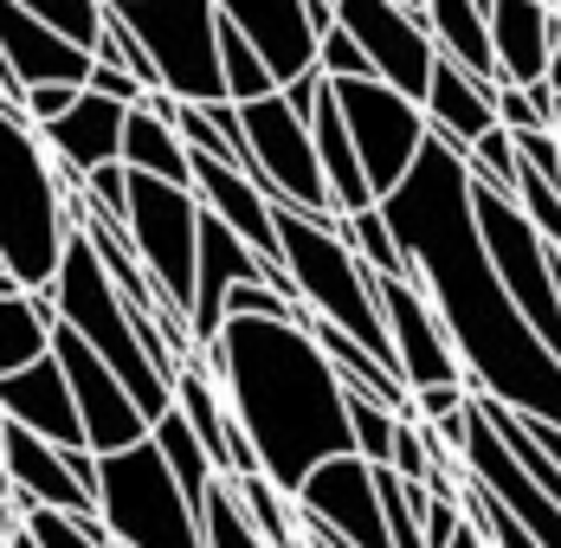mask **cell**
<instances>
[{
  "label": "cell",
  "instance_id": "cell-15",
  "mask_svg": "<svg viewBox=\"0 0 561 548\" xmlns=\"http://www.w3.org/2000/svg\"><path fill=\"white\" fill-rule=\"evenodd\" d=\"M290 503L304 516H317L323 529H336L348 548H393L388 523H381V496H375V465L355 458V452L310 465V478L290 491Z\"/></svg>",
  "mask_w": 561,
  "mask_h": 548
},
{
  "label": "cell",
  "instance_id": "cell-50",
  "mask_svg": "<svg viewBox=\"0 0 561 548\" xmlns=\"http://www.w3.org/2000/svg\"><path fill=\"white\" fill-rule=\"evenodd\" d=\"M0 548H39V543H33V536H26V523H20V529H13V536H7Z\"/></svg>",
  "mask_w": 561,
  "mask_h": 548
},
{
  "label": "cell",
  "instance_id": "cell-31",
  "mask_svg": "<svg viewBox=\"0 0 561 548\" xmlns=\"http://www.w3.org/2000/svg\"><path fill=\"white\" fill-rule=\"evenodd\" d=\"M336 226H342V239H348V252H355L375 277H413L407 259H400V246H393L388 219H381V207H355V214H342Z\"/></svg>",
  "mask_w": 561,
  "mask_h": 548
},
{
  "label": "cell",
  "instance_id": "cell-45",
  "mask_svg": "<svg viewBox=\"0 0 561 548\" xmlns=\"http://www.w3.org/2000/svg\"><path fill=\"white\" fill-rule=\"evenodd\" d=\"M84 91H98V98H111V104H142V84L123 71V65H111V58H91V71H84Z\"/></svg>",
  "mask_w": 561,
  "mask_h": 548
},
{
  "label": "cell",
  "instance_id": "cell-12",
  "mask_svg": "<svg viewBox=\"0 0 561 548\" xmlns=\"http://www.w3.org/2000/svg\"><path fill=\"white\" fill-rule=\"evenodd\" d=\"M53 355H58V368H65V381H71L84 445H91L98 458H104V452H129L136 438H149V413L136 407V393L116 381L111 362H104L91 342H78L71 329L58 323L53 329Z\"/></svg>",
  "mask_w": 561,
  "mask_h": 548
},
{
  "label": "cell",
  "instance_id": "cell-13",
  "mask_svg": "<svg viewBox=\"0 0 561 548\" xmlns=\"http://www.w3.org/2000/svg\"><path fill=\"white\" fill-rule=\"evenodd\" d=\"M375 304H381V323H388V349H393V368L407 393L413 387H446L465 381V362L451 349L439 310L426 304V290L413 277H375Z\"/></svg>",
  "mask_w": 561,
  "mask_h": 548
},
{
  "label": "cell",
  "instance_id": "cell-25",
  "mask_svg": "<svg viewBox=\"0 0 561 548\" xmlns=\"http://www.w3.org/2000/svg\"><path fill=\"white\" fill-rule=\"evenodd\" d=\"M310 142H317V168H323V181H330V207H336V214L375 207V187H368V174L355 162V142H348V129H342V110H336V98H330V84H323V98L310 110Z\"/></svg>",
  "mask_w": 561,
  "mask_h": 548
},
{
  "label": "cell",
  "instance_id": "cell-54",
  "mask_svg": "<svg viewBox=\"0 0 561 548\" xmlns=\"http://www.w3.org/2000/svg\"><path fill=\"white\" fill-rule=\"evenodd\" d=\"M471 7H478V13H484V0H471Z\"/></svg>",
  "mask_w": 561,
  "mask_h": 548
},
{
  "label": "cell",
  "instance_id": "cell-46",
  "mask_svg": "<svg viewBox=\"0 0 561 548\" xmlns=\"http://www.w3.org/2000/svg\"><path fill=\"white\" fill-rule=\"evenodd\" d=\"M78 91H84V84H26V123H33V129H39V123H53V116H65V110L78 104Z\"/></svg>",
  "mask_w": 561,
  "mask_h": 548
},
{
  "label": "cell",
  "instance_id": "cell-35",
  "mask_svg": "<svg viewBox=\"0 0 561 548\" xmlns=\"http://www.w3.org/2000/svg\"><path fill=\"white\" fill-rule=\"evenodd\" d=\"M458 510L484 529V543H491V548H536V536H529V529H523V523H516L504 503L484 491V484H471V478L458 484Z\"/></svg>",
  "mask_w": 561,
  "mask_h": 548
},
{
  "label": "cell",
  "instance_id": "cell-28",
  "mask_svg": "<svg viewBox=\"0 0 561 548\" xmlns=\"http://www.w3.org/2000/svg\"><path fill=\"white\" fill-rule=\"evenodd\" d=\"M149 445L162 452V465H169V478L181 484V496H187V503L201 510V503H207V491H214V478H220V471H214V458H207V445H201V438L187 433V420H181V407H169V413H156V420H149Z\"/></svg>",
  "mask_w": 561,
  "mask_h": 548
},
{
  "label": "cell",
  "instance_id": "cell-19",
  "mask_svg": "<svg viewBox=\"0 0 561 548\" xmlns=\"http://www.w3.org/2000/svg\"><path fill=\"white\" fill-rule=\"evenodd\" d=\"M0 420L53 438V445H84L78 400H71V381H65V368H58L53 349H46L39 362L13 368V375H0ZM84 452H91V445H84Z\"/></svg>",
  "mask_w": 561,
  "mask_h": 548
},
{
  "label": "cell",
  "instance_id": "cell-43",
  "mask_svg": "<svg viewBox=\"0 0 561 548\" xmlns=\"http://www.w3.org/2000/svg\"><path fill=\"white\" fill-rule=\"evenodd\" d=\"M84 201H91L98 214L123 219V201H129V168H123V162L91 168V174H84Z\"/></svg>",
  "mask_w": 561,
  "mask_h": 548
},
{
  "label": "cell",
  "instance_id": "cell-44",
  "mask_svg": "<svg viewBox=\"0 0 561 548\" xmlns=\"http://www.w3.org/2000/svg\"><path fill=\"white\" fill-rule=\"evenodd\" d=\"M510 142H516V156L536 168L542 181H556V187H561V142H556V129H516Z\"/></svg>",
  "mask_w": 561,
  "mask_h": 548
},
{
  "label": "cell",
  "instance_id": "cell-4",
  "mask_svg": "<svg viewBox=\"0 0 561 548\" xmlns=\"http://www.w3.org/2000/svg\"><path fill=\"white\" fill-rule=\"evenodd\" d=\"M272 219H278V265H284V277H290V297H297L310 317H323V323H336L342 335H355L375 362L393 368L388 323H381V304H375V272L348 252L342 226L336 219L297 214L290 201L272 207ZM393 375H400V368H393Z\"/></svg>",
  "mask_w": 561,
  "mask_h": 548
},
{
  "label": "cell",
  "instance_id": "cell-55",
  "mask_svg": "<svg viewBox=\"0 0 561 548\" xmlns=\"http://www.w3.org/2000/svg\"><path fill=\"white\" fill-rule=\"evenodd\" d=\"M400 7H420V0H400Z\"/></svg>",
  "mask_w": 561,
  "mask_h": 548
},
{
  "label": "cell",
  "instance_id": "cell-27",
  "mask_svg": "<svg viewBox=\"0 0 561 548\" xmlns=\"http://www.w3.org/2000/svg\"><path fill=\"white\" fill-rule=\"evenodd\" d=\"M116 162L129 168V174H156V181L187 187V142L174 136L162 116H149L142 104L123 116V149H116Z\"/></svg>",
  "mask_w": 561,
  "mask_h": 548
},
{
  "label": "cell",
  "instance_id": "cell-34",
  "mask_svg": "<svg viewBox=\"0 0 561 548\" xmlns=\"http://www.w3.org/2000/svg\"><path fill=\"white\" fill-rule=\"evenodd\" d=\"M201 529H207V548H265L259 536H252L239 496H232V478H214V491H207V503H201Z\"/></svg>",
  "mask_w": 561,
  "mask_h": 548
},
{
  "label": "cell",
  "instance_id": "cell-39",
  "mask_svg": "<svg viewBox=\"0 0 561 548\" xmlns=\"http://www.w3.org/2000/svg\"><path fill=\"white\" fill-rule=\"evenodd\" d=\"M465 168H471L478 181H491V187H504L510 194V187H516V142H510V129L491 123V129L465 149Z\"/></svg>",
  "mask_w": 561,
  "mask_h": 548
},
{
  "label": "cell",
  "instance_id": "cell-9",
  "mask_svg": "<svg viewBox=\"0 0 561 548\" xmlns=\"http://www.w3.org/2000/svg\"><path fill=\"white\" fill-rule=\"evenodd\" d=\"M239 110V129H245V149H252V187L272 201V207H297V214L310 219H342L330 207V181H323V168H317V142H310V123L297 116V110L284 104L278 91L272 98H259V104H232Z\"/></svg>",
  "mask_w": 561,
  "mask_h": 548
},
{
  "label": "cell",
  "instance_id": "cell-24",
  "mask_svg": "<svg viewBox=\"0 0 561 548\" xmlns=\"http://www.w3.org/2000/svg\"><path fill=\"white\" fill-rule=\"evenodd\" d=\"M123 116L129 104H111V98H98V91H78V104L53 116V123H39V142H46V156L58 168H78V174H91V168L116 162V149H123Z\"/></svg>",
  "mask_w": 561,
  "mask_h": 548
},
{
  "label": "cell",
  "instance_id": "cell-2",
  "mask_svg": "<svg viewBox=\"0 0 561 548\" xmlns=\"http://www.w3.org/2000/svg\"><path fill=\"white\" fill-rule=\"evenodd\" d=\"M214 368L239 433L252 445L259 471L284 496L310 478V465L348 452V413H342V375L310 342L304 323L272 317H226L220 335L201 349Z\"/></svg>",
  "mask_w": 561,
  "mask_h": 548
},
{
  "label": "cell",
  "instance_id": "cell-17",
  "mask_svg": "<svg viewBox=\"0 0 561 548\" xmlns=\"http://www.w3.org/2000/svg\"><path fill=\"white\" fill-rule=\"evenodd\" d=\"M484 33H491L497 84H549V58H556L561 33L549 0H484Z\"/></svg>",
  "mask_w": 561,
  "mask_h": 548
},
{
  "label": "cell",
  "instance_id": "cell-37",
  "mask_svg": "<svg viewBox=\"0 0 561 548\" xmlns=\"http://www.w3.org/2000/svg\"><path fill=\"white\" fill-rule=\"evenodd\" d=\"M497 129H549V110H556V84H497Z\"/></svg>",
  "mask_w": 561,
  "mask_h": 548
},
{
  "label": "cell",
  "instance_id": "cell-7",
  "mask_svg": "<svg viewBox=\"0 0 561 548\" xmlns=\"http://www.w3.org/2000/svg\"><path fill=\"white\" fill-rule=\"evenodd\" d=\"M142 39L156 84L181 104H226L220 78V7L214 0H104Z\"/></svg>",
  "mask_w": 561,
  "mask_h": 548
},
{
  "label": "cell",
  "instance_id": "cell-22",
  "mask_svg": "<svg viewBox=\"0 0 561 548\" xmlns=\"http://www.w3.org/2000/svg\"><path fill=\"white\" fill-rule=\"evenodd\" d=\"M0 58L13 65L20 84H84L91 53L53 33L46 20H33L20 0H0Z\"/></svg>",
  "mask_w": 561,
  "mask_h": 548
},
{
  "label": "cell",
  "instance_id": "cell-49",
  "mask_svg": "<svg viewBox=\"0 0 561 548\" xmlns=\"http://www.w3.org/2000/svg\"><path fill=\"white\" fill-rule=\"evenodd\" d=\"M446 548H491V543H484V529H478V523L465 516V523H458V536H451Z\"/></svg>",
  "mask_w": 561,
  "mask_h": 548
},
{
  "label": "cell",
  "instance_id": "cell-29",
  "mask_svg": "<svg viewBox=\"0 0 561 548\" xmlns=\"http://www.w3.org/2000/svg\"><path fill=\"white\" fill-rule=\"evenodd\" d=\"M220 78H226V104H259V98L278 91L272 65L259 58V46H252L232 20H220Z\"/></svg>",
  "mask_w": 561,
  "mask_h": 548
},
{
  "label": "cell",
  "instance_id": "cell-10",
  "mask_svg": "<svg viewBox=\"0 0 561 548\" xmlns=\"http://www.w3.org/2000/svg\"><path fill=\"white\" fill-rule=\"evenodd\" d=\"M330 98L342 110L348 142H355V162H362L375 201H381L426 142V110L413 98H400L393 84H381V78H330Z\"/></svg>",
  "mask_w": 561,
  "mask_h": 548
},
{
  "label": "cell",
  "instance_id": "cell-1",
  "mask_svg": "<svg viewBox=\"0 0 561 548\" xmlns=\"http://www.w3.org/2000/svg\"><path fill=\"white\" fill-rule=\"evenodd\" d=\"M375 207L388 219L413 284L439 310L451 349L465 362V387L491 393L497 407L561 433V362L549 355V342L523 323V310L510 304V290L497 284L491 259H484V239L471 226L465 149H451L446 136L426 129L413 168Z\"/></svg>",
  "mask_w": 561,
  "mask_h": 548
},
{
  "label": "cell",
  "instance_id": "cell-5",
  "mask_svg": "<svg viewBox=\"0 0 561 548\" xmlns=\"http://www.w3.org/2000/svg\"><path fill=\"white\" fill-rule=\"evenodd\" d=\"M53 310L58 323L71 329L78 342H91L104 362H111V375L129 393H136V407L156 420V413H169L174 407V381L149 362V349H142V335L129 323V304H123V290L111 284V272L98 265V252H91V239L71 226V239H65V259H58L53 272Z\"/></svg>",
  "mask_w": 561,
  "mask_h": 548
},
{
  "label": "cell",
  "instance_id": "cell-16",
  "mask_svg": "<svg viewBox=\"0 0 561 548\" xmlns=\"http://www.w3.org/2000/svg\"><path fill=\"white\" fill-rule=\"evenodd\" d=\"M0 471L13 478L20 510H65V516H98V496L84 491L65 465V445L0 420Z\"/></svg>",
  "mask_w": 561,
  "mask_h": 548
},
{
  "label": "cell",
  "instance_id": "cell-33",
  "mask_svg": "<svg viewBox=\"0 0 561 548\" xmlns=\"http://www.w3.org/2000/svg\"><path fill=\"white\" fill-rule=\"evenodd\" d=\"M26 536L39 548H116L104 516H65V510H26Z\"/></svg>",
  "mask_w": 561,
  "mask_h": 548
},
{
  "label": "cell",
  "instance_id": "cell-21",
  "mask_svg": "<svg viewBox=\"0 0 561 548\" xmlns=\"http://www.w3.org/2000/svg\"><path fill=\"white\" fill-rule=\"evenodd\" d=\"M174 407H181L187 433L207 445V458H214L220 478H245V471H259V458H252V445H245V433H239V420H232V407H226L220 381H214V368H207L201 355L181 362V375H174Z\"/></svg>",
  "mask_w": 561,
  "mask_h": 548
},
{
  "label": "cell",
  "instance_id": "cell-23",
  "mask_svg": "<svg viewBox=\"0 0 561 548\" xmlns=\"http://www.w3.org/2000/svg\"><path fill=\"white\" fill-rule=\"evenodd\" d=\"M497 84H478L458 58L433 53V78H426V91H420V110H426V129L433 136H446L451 149H471L491 123H497Z\"/></svg>",
  "mask_w": 561,
  "mask_h": 548
},
{
  "label": "cell",
  "instance_id": "cell-3",
  "mask_svg": "<svg viewBox=\"0 0 561 548\" xmlns=\"http://www.w3.org/2000/svg\"><path fill=\"white\" fill-rule=\"evenodd\" d=\"M65 239L71 219H65L58 162L46 156L26 110L0 104V265L26 290H46L65 259Z\"/></svg>",
  "mask_w": 561,
  "mask_h": 548
},
{
  "label": "cell",
  "instance_id": "cell-42",
  "mask_svg": "<svg viewBox=\"0 0 561 548\" xmlns=\"http://www.w3.org/2000/svg\"><path fill=\"white\" fill-rule=\"evenodd\" d=\"M458 523H465L458 491H426V503H420V543H426V548H446L451 536H458Z\"/></svg>",
  "mask_w": 561,
  "mask_h": 548
},
{
  "label": "cell",
  "instance_id": "cell-53",
  "mask_svg": "<svg viewBox=\"0 0 561 548\" xmlns=\"http://www.w3.org/2000/svg\"><path fill=\"white\" fill-rule=\"evenodd\" d=\"M549 129H556V142H561V91H556V110H549Z\"/></svg>",
  "mask_w": 561,
  "mask_h": 548
},
{
  "label": "cell",
  "instance_id": "cell-11",
  "mask_svg": "<svg viewBox=\"0 0 561 548\" xmlns=\"http://www.w3.org/2000/svg\"><path fill=\"white\" fill-rule=\"evenodd\" d=\"M336 26L368 53L381 84H393L400 98L420 104V91L433 78V53H439L420 7H400V0H336Z\"/></svg>",
  "mask_w": 561,
  "mask_h": 548
},
{
  "label": "cell",
  "instance_id": "cell-41",
  "mask_svg": "<svg viewBox=\"0 0 561 548\" xmlns=\"http://www.w3.org/2000/svg\"><path fill=\"white\" fill-rule=\"evenodd\" d=\"M317 71H323V78H375L368 53H362L342 26H330V33L317 39Z\"/></svg>",
  "mask_w": 561,
  "mask_h": 548
},
{
  "label": "cell",
  "instance_id": "cell-36",
  "mask_svg": "<svg viewBox=\"0 0 561 548\" xmlns=\"http://www.w3.org/2000/svg\"><path fill=\"white\" fill-rule=\"evenodd\" d=\"M33 20H46L53 33H65L71 46H98V33H104V0H20Z\"/></svg>",
  "mask_w": 561,
  "mask_h": 548
},
{
  "label": "cell",
  "instance_id": "cell-56",
  "mask_svg": "<svg viewBox=\"0 0 561 548\" xmlns=\"http://www.w3.org/2000/svg\"><path fill=\"white\" fill-rule=\"evenodd\" d=\"M556 20H561V13H556Z\"/></svg>",
  "mask_w": 561,
  "mask_h": 548
},
{
  "label": "cell",
  "instance_id": "cell-8",
  "mask_svg": "<svg viewBox=\"0 0 561 548\" xmlns=\"http://www.w3.org/2000/svg\"><path fill=\"white\" fill-rule=\"evenodd\" d=\"M123 232H129L149 284L162 290V304L194 335V246H201V201H194V187H174V181H156V174H129Z\"/></svg>",
  "mask_w": 561,
  "mask_h": 548
},
{
  "label": "cell",
  "instance_id": "cell-40",
  "mask_svg": "<svg viewBox=\"0 0 561 548\" xmlns=\"http://www.w3.org/2000/svg\"><path fill=\"white\" fill-rule=\"evenodd\" d=\"M226 317H272V323H297V297L290 290H278V284H232L220 304Z\"/></svg>",
  "mask_w": 561,
  "mask_h": 548
},
{
  "label": "cell",
  "instance_id": "cell-20",
  "mask_svg": "<svg viewBox=\"0 0 561 548\" xmlns=\"http://www.w3.org/2000/svg\"><path fill=\"white\" fill-rule=\"evenodd\" d=\"M220 20H232L259 58L272 65V78H297L317 65V26H310V0H214Z\"/></svg>",
  "mask_w": 561,
  "mask_h": 548
},
{
  "label": "cell",
  "instance_id": "cell-14",
  "mask_svg": "<svg viewBox=\"0 0 561 548\" xmlns=\"http://www.w3.org/2000/svg\"><path fill=\"white\" fill-rule=\"evenodd\" d=\"M458 471L471 478V484H484V491L504 503L510 516L536 536V548H561V510L549 496L536 491L529 478H523V465L510 458V445L491 433V420H484V407L478 400H465V438H458Z\"/></svg>",
  "mask_w": 561,
  "mask_h": 548
},
{
  "label": "cell",
  "instance_id": "cell-47",
  "mask_svg": "<svg viewBox=\"0 0 561 548\" xmlns=\"http://www.w3.org/2000/svg\"><path fill=\"white\" fill-rule=\"evenodd\" d=\"M323 84H330V78H323V71L310 65V71H297V78H284V84H278V98H284L290 110H297L304 123H310V110H317V98H323Z\"/></svg>",
  "mask_w": 561,
  "mask_h": 548
},
{
  "label": "cell",
  "instance_id": "cell-48",
  "mask_svg": "<svg viewBox=\"0 0 561 548\" xmlns=\"http://www.w3.org/2000/svg\"><path fill=\"white\" fill-rule=\"evenodd\" d=\"M310 26H317V39L336 26V0H310Z\"/></svg>",
  "mask_w": 561,
  "mask_h": 548
},
{
  "label": "cell",
  "instance_id": "cell-52",
  "mask_svg": "<svg viewBox=\"0 0 561 548\" xmlns=\"http://www.w3.org/2000/svg\"><path fill=\"white\" fill-rule=\"evenodd\" d=\"M549 84L561 91V33H556V58H549Z\"/></svg>",
  "mask_w": 561,
  "mask_h": 548
},
{
  "label": "cell",
  "instance_id": "cell-30",
  "mask_svg": "<svg viewBox=\"0 0 561 548\" xmlns=\"http://www.w3.org/2000/svg\"><path fill=\"white\" fill-rule=\"evenodd\" d=\"M342 413H348V452L355 458H368V465H388L393 452V407H381L375 393H362V387L342 381Z\"/></svg>",
  "mask_w": 561,
  "mask_h": 548
},
{
  "label": "cell",
  "instance_id": "cell-51",
  "mask_svg": "<svg viewBox=\"0 0 561 548\" xmlns=\"http://www.w3.org/2000/svg\"><path fill=\"white\" fill-rule=\"evenodd\" d=\"M13 290H26V284H20V277H13L7 265H0V297H13Z\"/></svg>",
  "mask_w": 561,
  "mask_h": 548
},
{
  "label": "cell",
  "instance_id": "cell-26",
  "mask_svg": "<svg viewBox=\"0 0 561 548\" xmlns=\"http://www.w3.org/2000/svg\"><path fill=\"white\" fill-rule=\"evenodd\" d=\"M53 329H58L53 290H13V297H0V375L39 362L53 349Z\"/></svg>",
  "mask_w": 561,
  "mask_h": 548
},
{
  "label": "cell",
  "instance_id": "cell-32",
  "mask_svg": "<svg viewBox=\"0 0 561 548\" xmlns=\"http://www.w3.org/2000/svg\"><path fill=\"white\" fill-rule=\"evenodd\" d=\"M375 496H381L388 543L393 548H426L420 543V503H426V484H407L393 465H375Z\"/></svg>",
  "mask_w": 561,
  "mask_h": 548
},
{
  "label": "cell",
  "instance_id": "cell-18",
  "mask_svg": "<svg viewBox=\"0 0 561 548\" xmlns=\"http://www.w3.org/2000/svg\"><path fill=\"white\" fill-rule=\"evenodd\" d=\"M187 187H194V201L220 219V226H232L265 265H278V219H272V201H265L239 168L220 162V156H194V149H187Z\"/></svg>",
  "mask_w": 561,
  "mask_h": 548
},
{
  "label": "cell",
  "instance_id": "cell-6",
  "mask_svg": "<svg viewBox=\"0 0 561 548\" xmlns=\"http://www.w3.org/2000/svg\"><path fill=\"white\" fill-rule=\"evenodd\" d=\"M98 516L116 548H207L201 510L181 496L149 438L98 458Z\"/></svg>",
  "mask_w": 561,
  "mask_h": 548
},
{
  "label": "cell",
  "instance_id": "cell-38",
  "mask_svg": "<svg viewBox=\"0 0 561 548\" xmlns=\"http://www.w3.org/2000/svg\"><path fill=\"white\" fill-rule=\"evenodd\" d=\"M91 58H111V65H123V71L142 84V91H162V84H156V65H149V53H142V39H136V33L116 20L111 7H104V33H98Z\"/></svg>",
  "mask_w": 561,
  "mask_h": 548
}]
</instances>
